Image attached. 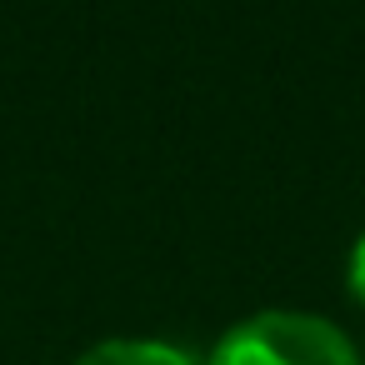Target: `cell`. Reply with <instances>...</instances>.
<instances>
[{"label":"cell","instance_id":"1","mask_svg":"<svg viewBox=\"0 0 365 365\" xmlns=\"http://www.w3.org/2000/svg\"><path fill=\"white\" fill-rule=\"evenodd\" d=\"M205 365H360L350 335L305 310H260L230 325Z\"/></svg>","mask_w":365,"mask_h":365},{"label":"cell","instance_id":"2","mask_svg":"<svg viewBox=\"0 0 365 365\" xmlns=\"http://www.w3.org/2000/svg\"><path fill=\"white\" fill-rule=\"evenodd\" d=\"M76 365H195V360L165 340H101Z\"/></svg>","mask_w":365,"mask_h":365},{"label":"cell","instance_id":"3","mask_svg":"<svg viewBox=\"0 0 365 365\" xmlns=\"http://www.w3.org/2000/svg\"><path fill=\"white\" fill-rule=\"evenodd\" d=\"M345 275H350V295H355V300H365V230H360V240H355V250H350Z\"/></svg>","mask_w":365,"mask_h":365}]
</instances>
